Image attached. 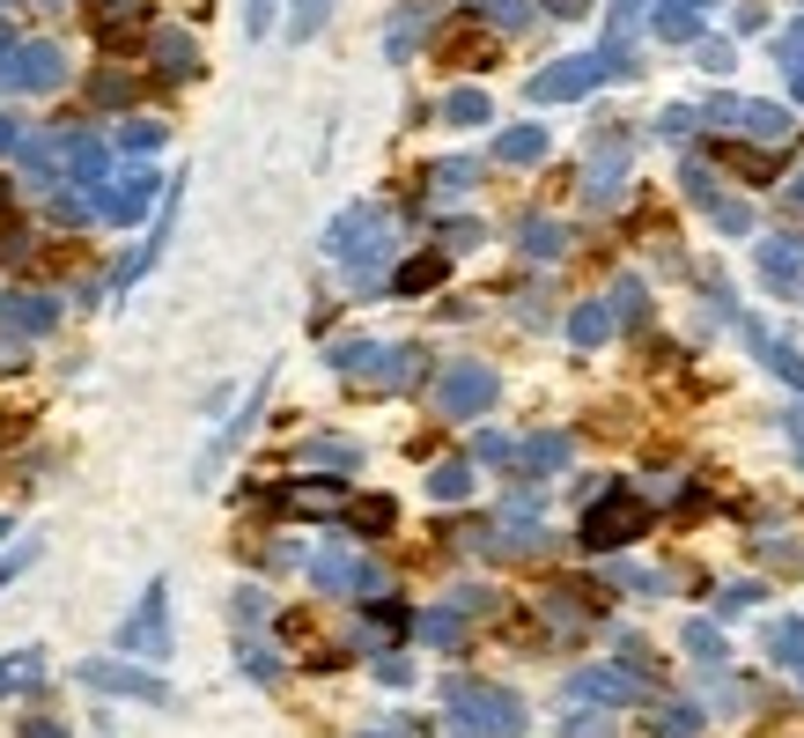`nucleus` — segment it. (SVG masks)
Returning <instances> with one entry per match:
<instances>
[{
	"instance_id": "obj_1",
	"label": "nucleus",
	"mask_w": 804,
	"mask_h": 738,
	"mask_svg": "<svg viewBox=\"0 0 804 738\" xmlns=\"http://www.w3.org/2000/svg\"><path fill=\"white\" fill-rule=\"evenodd\" d=\"M450 709L465 716V731H480V738H517L524 731V702L502 687H472V680H458L450 687Z\"/></svg>"
},
{
	"instance_id": "obj_2",
	"label": "nucleus",
	"mask_w": 804,
	"mask_h": 738,
	"mask_svg": "<svg viewBox=\"0 0 804 738\" xmlns=\"http://www.w3.org/2000/svg\"><path fill=\"white\" fill-rule=\"evenodd\" d=\"M642 524H650V502H642V495H628V488H612V495H598V502H590L584 546H628V540H642Z\"/></svg>"
},
{
	"instance_id": "obj_3",
	"label": "nucleus",
	"mask_w": 804,
	"mask_h": 738,
	"mask_svg": "<svg viewBox=\"0 0 804 738\" xmlns=\"http://www.w3.org/2000/svg\"><path fill=\"white\" fill-rule=\"evenodd\" d=\"M488 399H495V369H480V362H458V369H450V377H443V384H436V406H443V414H450V421L480 414Z\"/></svg>"
},
{
	"instance_id": "obj_4",
	"label": "nucleus",
	"mask_w": 804,
	"mask_h": 738,
	"mask_svg": "<svg viewBox=\"0 0 804 738\" xmlns=\"http://www.w3.org/2000/svg\"><path fill=\"white\" fill-rule=\"evenodd\" d=\"M119 642H126V650H148V658H163V650H171V636H163V584H148L141 620H133V628H119Z\"/></svg>"
},
{
	"instance_id": "obj_5",
	"label": "nucleus",
	"mask_w": 804,
	"mask_h": 738,
	"mask_svg": "<svg viewBox=\"0 0 804 738\" xmlns=\"http://www.w3.org/2000/svg\"><path fill=\"white\" fill-rule=\"evenodd\" d=\"M89 680H97V687H126V694H141V702H171V694H163V680H148V672H119V664H89Z\"/></svg>"
},
{
	"instance_id": "obj_6",
	"label": "nucleus",
	"mask_w": 804,
	"mask_h": 738,
	"mask_svg": "<svg viewBox=\"0 0 804 738\" xmlns=\"http://www.w3.org/2000/svg\"><path fill=\"white\" fill-rule=\"evenodd\" d=\"M576 694H598V702H628V694H642V680H634V672H576Z\"/></svg>"
},
{
	"instance_id": "obj_7",
	"label": "nucleus",
	"mask_w": 804,
	"mask_h": 738,
	"mask_svg": "<svg viewBox=\"0 0 804 738\" xmlns=\"http://www.w3.org/2000/svg\"><path fill=\"white\" fill-rule=\"evenodd\" d=\"M421 636L436 642V650H450V642L465 636V606H443V614H421Z\"/></svg>"
},
{
	"instance_id": "obj_8",
	"label": "nucleus",
	"mask_w": 804,
	"mask_h": 738,
	"mask_svg": "<svg viewBox=\"0 0 804 738\" xmlns=\"http://www.w3.org/2000/svg\"><path fill=\"white\" fill-rule=\"evenodd\" d=\"M568 333H576V340H584V347H598V340H606V333H612V311H606V303H584V311L568 318Z\"/></svg>"
},
{
	"instance_id": "obj_9",
	"label": "nucleus",
	"mask_w": 804,
	"mask_h": 738,
	"mask_svg": "<svg viewBox=\"0 0 804 738\" xmlns=\"http://www.w3.org/2000/svg\"><path fill=\"white\" fill-rule=\"evenodd\" d=\"M650 731H658V738H694V731H702V716L686 709V702H672V709L650 716Z\"/></svg>"
},
{
	"instance_id": "obj_10",
	"label": "nucleus",
	"mask_w": 804,
	"mask_h": 738,
	"mask_svg": "<svg viewBox=\"0 0 804 738\" xmlns=\"http://www.w3.org/2000/svg\"><path fill=\"white\" fill-rule=\"evenodd\" d=\"M0 325H15V333H45L52 303H0Z\"/></svg>"
},
{
	"instance_id": "obj_11",
	"label": "nucleus",
	"mask_w": 804,
	"mask_h": 738,
	"mask_svg": "<svg viewBox=\"0 0 804 738\" xmlns=\"http://www.w3.org/2000/svg\"><path fill=\"white\" fill-rule=\"evenodd\" d=\"M37 680V650H23V658H0V694L8 687H30Z\"/></svg>"
},
{
	"instance_id": "obj_12",
	"label": "nucleus",
	"mask_w": 804,
	"mask_h": 738,
	"mask_svg": "<svg viewBox=\"0 0 804 738\" xmlns=\"http://www.w3.org/2000/svg\"><path fill=\"white\" fill-rule=\"evenodd\" d=\"M686 650H694V658H716V664H724V636H716L708 620H694V628H686Z\"/></svg>"
},
{
	"instance_id": "obj_13",
	"label": "nucleus",
	"mask_w": 804,
	"mask_h": 738,
	"mask_svg": "<svg viewBox=\"0 0 804 738\" xmlns=\"http://www.w3.org/2000/svg\"><path fill=\"white\" fill-rule=\"evenodd\" d=\"M347 517H355V532H384V524H391V502L377 495V502H355Z\"/></svg>"
},
{
	"instance_id": "obj_14",
	"label": "nucleus",
	"mask_w": 804,
	"mask_h": 738,
	"mask_svg": "<svg viewBox=\"0 0 804 738\" xmlns=\"http://www.w3.org/2000/svg\"><path fill=\"white\" fill-rule=\"evenodd\" d=\"M524 458H532V466H568V436H539Z\"/></svg>"
},
{
	"instance_id": "obj_15",
	"label": "nucleus",
	"mask_w": 804,
	"mask_h": 738,
	"mask_svg": "<svg viewBox=\"0 0 804 738\" xmlns=\"http://www.w3.org/2000/svg\"><path fill=\"white\" fill-rule=\"evenodd\" d=\"M465 480H472L465 466H443L436 480H428V495H443V502H458V495H465Z\"/></svg>"
},
{
	"instance_id": "obj_16",
	"label": "nucleus",
	"mask_w": 804,
	"mask_h": 738,
	"mask_svg": "<svg viewBox=\"0 0 804 738\" xmlns=\"http://www.w3.org/2000/svg\"><path fill=\"white\" fill-rule=\"evenodd\" d=\"M259 620H267V598L245 590V598H237V628H259Z\"/></svg>"
},
{
	"instance_id": "obj_17",
	"label": "nucleus",
	"mask_w": 804,
	"mask_h": 738,
	"mask_svg": "<svg viewBox=\"0 0 804 738\" xmlns=\"http://www.w3.org/2000/svg\"><path fill=\"white\" fill-rule=\"evenodd\" d=\"M436 259H414V267H406V273H399V289H428V281H436Z\"/></svg>"
},
{
	"instance_id": "obj_18",
	"label": "nucleus",
	"mask_w": 804,
	"mask_h": 738,
	"mask_svg": "<svg viewBox=\"0 0 804 738\" xmlns=\"http://www.w3.org/2000/svg\"><path fill=\"white\" fill-rule=\"evenodd\" d=\"M568 738H606V716H576V724H568Z\"/></svg>"
},
{
	"instance_id": "obj_19",
	"label": "nucleus",
	"mask_w": 804,
	"mask_h": 738,
	"mask_svg": "<svg viewBox=\"0 0 804 738\" xmlns=\"http://www.w3.org/2000/svg\"><path fill=\"white\" fill-rule=\"evenodd\" d=\"M30 738H67V731H59V724H45V716H37V724H30Z\"/></svg>"
},
{
	"instance_id": "obj_20",
	"label": "nucleus",
	"mask_w": 804,
	"mask_h": 738,
	"mask_svg": "<svg viewBox=\"0 0 804 738\" xmlns=\"http://www.w3.org/2000/svg\"><path fill=\"white\" fill-rule=\"evenodd\" d=\"M797 672H804V658H797Z\"/></svg>"
}]
</instances>
